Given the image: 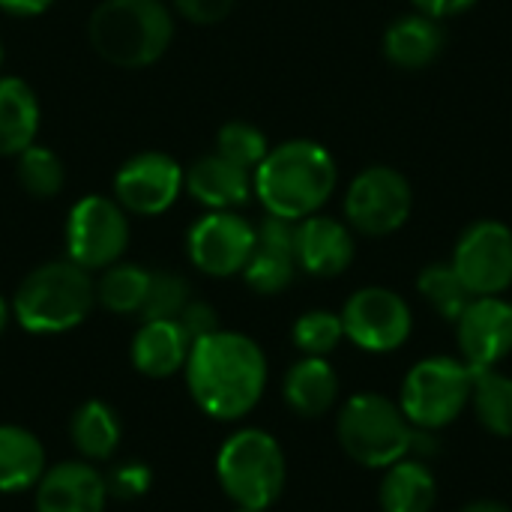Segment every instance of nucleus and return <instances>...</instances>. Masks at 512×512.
Returning <instances> with one entry per match:
<instances>
[{
	"mask_svg": "<svg viewBox=\"0 0 512 512\" xmlns=\"http://www.w3.org/2000/svg\"><path fill=\"white\" fill-rule=\"evenodd\" d=\"M192 402L213 420L249 417L267 390V357L261 345L234 330H216L192 342L183 366Z\"/></svg>",
	"mask_w": 512,
	"mask_h": 512,
	"instance_id": "f257e3e1",
	"label": "nucleus"
},
{
	"mask_svg": "<svg viewBox=\"0 0 512 512\" xmlns=\"http://www.w3.org/2000/svg\"><path fill=\"white\" fill-rule=\"evenodd\" d=\"M339 183V168L333 153L312 138H291L264 156L252 174L255 198L267 216L288 222H303L306 216L321 213L333 198Z\"/></svg>",
	"mask_w": 512,
	"mask_h": 512,
	"instance_id": "f03ea898",
	"label": "nucleus"
},
{
	"mask_svg": "<svg viewBox=\"0 0 512 512\" xmlns=\"http://www.w3.org/2000/svg\"><path fill=\"white\" fill-rule=\"evenodd\" d=\"M93 51L120 69L162 60L174 39V15L162 0H102L87 21Z\"/></svg>",
	"mask_w": 512,
	"mask_h": 512,
	"instance_id": "7ed1b4c3",
	"label": "nucleus"
},
{
	"mask_svg": "<svg viewBox=\"0 0 512 512\" xmlns=\"http://www.w3.org/2000/svg\"><path fill=\"white\" fill-rule=\"evenodd\" d=\"M96 282L75 261H48L24 276L12 297V318L33 336H57L87 321Z\"/></svg>",
	"mask_w": 512,
	"mask_h": 512,
	"instance_id": "20e7f679",
	"label": "nucleus"
},
{
	"mask_svg": "<svg viewBox=\"0 0 512 512\" xmlns=\"http://www.w3.org/2000/svg\"><path fill=\"white\" fill-rule=\"evenodd\" d=\"M414 426L402 414L399 402L363 390L342 402L336 414V441L342 453L369 471H384L408 456Z\"/></svg>",
	"mask_w": 512,
	"mask_h": 512,
	"instance_id": "39448f33",
	"label": "nucleus"
},
{
	"mask_svg": "<svg viewBox=\"0 0 512 512\" xmlns=\"http://www.w3.org/2000/svg\"><path fill=\"white\" fill-rule=\"evenodd\" d=\"M216 480L234 507L270 510L288 483L282 444L264 429H237L216 453Z\"/></svg>",
	"mask_w": 512,
	"mask_h": 512,
	"instance_id": "423d86ee",
	"label": "nucleus"
},
{
	"mask_svg": "<svg viewBox=\"0 0 512 512\" xmlns=\"http://www.w3.org/2000/svg\"><path fill=\"white\" fill-rule=\"evenodd\" d=\"M474 369L462 357L432 354L417 360L399 387V408L414 429L444 432L471 405Z\"/></svg>",
	"mask_w": 512,
	"mask_h": 512,
	"instance_id": "0eeeda50",
	"label": "nucleus"
},
{
	"mask_svg": "<svg viewBox=\"0 0 512 512\" xmlns=\"http://www.w3.org/2000/svg\"><path fill=\"white\" fill-rule=\"evenodd\" d=\"M414 213L411 180L390 165L363 168L345 192V222L363 237H390Z\"/></svg>",
	"mask_w": 512,
	"mask_h": 512,
	"instance_id": "6e6552de",
	"label": "nucleus"
},
{
	"mask_svg": "<svg viewBox=\"0 0 512 512\" xmlns=\"http://www.w3.org/2000/svg\"><path fill=\"white\" fill-rule=\"evenodd\" d=\"M129 216L105 195H84L66 216V258L87 273L117 264L129 246Z\"/></svg>",
	"mask_w": 512,
	"mask_h": 512,
	"instance_id": "1a4fd4ad",
	"label": "nucleus"
},
{
	"mask_svg": "<svg viewBox=\"0 0 512 512\" xmlns=\"http://www.w3.org/2000/svg\"><path fill=\"white\" fill-rule=\"evenodd\" d=\"M345 339L363 354H393L405 348L414 333V312L408 300L384 285L354 291L342 306Z\"/></svg>",
	"mask_w": 512,
	"mask_h": 512,
	"instance_id": "9d476101",
	"label": "nucleus"
},
{
	"mask_svg": "<svg viewBox=\"0 0 512 512\" xmlns=\"http://www.w3.org/2000/svg\"><path fill=\"white\" fill-rule=\"evenodd\" d=\"M471 297H504L512 288V228L498 219L468 225L450 258Z\"/></svg>",
	"mask_w": 512,
	"mask_h": 512,
	"instance_id": "9b49d317",
	"label": "nucleus"
},
{
	"mask_svg": "<svg viewBox=\"0 0 512 512\" xmlns=\"http://www.w3.org/2000/svg\"><path fill=\"white\" fill-rule=\"evenodd\" d=\"M255 225L237 210H207L186 234V252L195 270L213 279L240 276L255 252Z\"/></svg>",
	"mask_w": 512,
	"mask_h": 512,
	"instance_id": "f8f14e48",
	"label": "nucleus"
},
{
	"mask_svg": "<svg viewBox=\"0 0 512 512\" xmlns=\"http://www.w3.org/2000/svg\"><path fill=\"white\" fill-rule=\"evenodd\" d=\"M186 168L159 150H144L126 159L114 174V201L135 216H159L183 192Z\"/></svg>",
	"mask_w": 512,
	"mask_h": 512,
	"instance_id": "ddd939ff",
	"label": "nucleus"
},
{
	"mask_svg": "<svg viewBox=\"0 0 512 512\" xmlns=\"http://www.w3.org/2000/svg\"><path fill=\"white\" fill-rule=\"evenodd\" d=\"M459 357L471 369H498L512 354V300L474 297L456 321Z\"/></svg>",
	"mask_w": 512,
	"mask_h": 512,
	"instance_id": "4468645a",
	"label": "nucleus"
},
{
	"mask_svg": "<svg viewBox=\"0 0 512 512\" xmlns=\"http://www.w3.org/2000/svg\"><path fill=\"white\" fill-rule=\"evenodd\" d=\"M258 240H255V252L246 264V270L240 273L243 282L264 297L282 294L285 288H291L294 276H297V222L279 219V216H264V222L255 228Z\"/></svg>",
	"mask_w": 512,
	"mask_h": 512,
	"instance_id": "2eb2a0df",
	"label": "nucleus"
},
{
	"mask_svg": "<svg viewBox=\"0 0 512 512\" xmlns=\"http://www.w3.org/2000/svg\"><path fill=\"white\" fill-rule=\"evenodd\" d=\"M297 267L315 279H336L354 264V231L336 216H306L297 222Z\"/></svg>",
	"mask_w": 512,
	"mask_h": 512,
	"instance_id": "dca6fc26",
	"label": "nucleus"
},
{
	"mask_svg": "<svg viewBox=\"0 0 512 512\" xmlns=\"http://www.w3.org/2000/svg\"><path fill=\"white\" fill-rule=\"evenodd\" d=\"M33 492L36 512H105L108 504L105 474L90 462H60L45 468Z\"/></svg>",
	"mask_w": 512,
	"mask_h": 512,
	"instance_id": "f3484780",
	"label": "nucleus"
},
{
	"mask_svg": "<svg viewBox=\"0 0 512 512\" xmlns=\"http://www.w3.org/2000/svg\"><path fill=\"white\" fill-rule=\"evenodd\" d=\"M183 192L207 210H237L249 204L255 186L252 171L219 153H207L186 168Z\"/></svg>",
	"mask_w": 512,
	"mask_h": 512,
	"instance_id": "a211bd4d",
	"label": "nucleus"
},
{
	"mask_svg": "<svg viewBox=\"0 0 512 512\" xmlns=\"http://www.w3.org/2000/svg\"><path fill=\"white\" fill-rule=\"evenodd\" d=\"M447 33L438 18L423 12H408L384 30V57L390 66L405 72H420L432 66L444 51Z\"/></svg>",
	"mask_w": 512,
	"mask_h": 512,
	"instance_id": "6ab92c4d",
	"label": "nucleus"
},
{
	"mask_svg": "<svg viewBox=\"0 0 512 512\" xmlns=\"http://www.w3.org/2000/svg\"><path fill=\"white\" fill-rule=\"evenodd\" d=\"M282 399L300 420H318L339 402V375L327 357H300L285 372Z\"/></svg>",
	"mask_w": 512,
	"mask_h": 512,
	"instance_id": "aec40b11",
	"label": "nucleus"
},
{
	"mask_svg": "<svg viewBox=\"0 0 512 512\" xmlns=\"http://www.w3.org/2000/svg\"><path fill=\"white\" fill-rule=\"evenodd\" d=\"M192 339L177 321H144L132 339L129 357L144 378H171L183 372Z\"/></svg>",
	"mask_w": 512,
	"mask_h": 512,
	"instance_id": "412c9836",
	"label": "nucleus"
},
{
	"mask_svg": "<svg viewBox=\"0 0 512 512\" xmlns=\"http://www.w3.org/2000/svg\"><path fill=\"white\" fill-rule=\"evenodd\" d=\"M378 507L381 512H435L438 477L432 474L429 462L405 456L384 468L378 483Z\"/></svg>",
	"mask_w": 512,
	"mask_h": 512,
	"instance_id": "4be33fe9",
	"label": "nucleus"
},
{
	"mask_svg": "<svg viewBox=\"0 0 512 512\" xmlns=\"http://www.w3.org/2000/svg\"><path fill=\"white\" fill-rule=\"evenodd\" d=\"M39 99L24 78L0 75V156H18L36 144L39 132Z\"/></svg>",
	"mask_w": 512,
	"mask_h": 512,
	"instance_id": "5701e85b",
	"label": "nucleus"
},
{
	"mask_svg": "<svg viewBox=\"0 0 512 512\" xmlns=\"http://www.w3.org/2000/svg\"><path fill=\"white\" fill-rule=\"evenodd\" d=\"M45 474V447L24 426H0V495L36 489Z\"/></svg>",
	"mask_w": 512,
	"mask_h": 512,
	"instance_id": "b1692460",
	"label": "nucleus"
},
{
	"mask_svg": "<svg viewBox=\"0 0 512 512\" xmlns=\"http://www.w3.org/2000/svg\"><path fill=\"white\" fill-rule=\"evenodd\" d=\"M69 435L84 462H108L120 447V417L102 399H87L69 420Z\"/></svg>",
	"mask_w": 512,
	"mask_h": 512,
	"instance_id": "393cba45",
	"label": "nucleus"
},
{
	"mask_svg": "<svg viewBox=\"0 0 512 512\" xmlns=\"http://www.w3.org/2000/svg\"><path fill=\"white\" fill-rule=\"evenodd\" d=\"M474 420L495 438H512V378L501 369H474L471 405Z\"/></svg>",
	"mask_w": 512,
	"mask_h": 512,
	"instance_id": "a878e982",
	"label": "nucleus"
},
{
	"mask_svg": "<svg viewBox=\"0 0 512 512\" xmlns=\"http://www.w3.org/2000/svg\"><path fill=\"white\" fill-rule=\"evenodd\" d=\"M150 288V270L138 264H111L96 282V303L114 315H138Z\"/></svg>",
	"mask_w": 512,
	"mask_h": 512,
	"instance_id": "bb28decb",
	"label": "nucleus"
},
{
	"mask_svg": "<svg viewBox=\"0 0 512 512\" xmlns=\"http://www.w3.org/2000/svg\"><path fill=\"white\" fill-rule=\"evenodd\" d=\"M417 291L420 297L429 303V309L435 315H441L444 321L456 324L459 315L465 312V306L474 300L471 291L465 288V282L459 279V273L453 270L450 261H432L420 270L417 276Z\"/></svg>",
	"mask_w": 512,
	"mask_h": 512,
	"instance_id": "cd10ccee",
	"label": "nucleus"
},
{
	"mask_svg": "<svg viewBox=\"0 0 512 512\" xmlns=\"http://www.w3.org/2000/svg\"><path fill=\"white\" fill-rule=\"evenodd\" d=\"M15 177L30 198H57L66 186V168L60 156L45 144H30L15 156Z\"/></svg>",
	"mask_w": 512,
	"mask_h": 512,
	"instance_id": "c85d7f7f",
	"label": "nucleus"
},
{
	"mask_svg": "<svg viewBox=\"0 0 512 512\" xmlns=\"http://www.w3.org/2000/svg\"><path fill=\"white\" fill-rule=\"evenodd\" d=\"M345 339L342 315L330 309H309L291 327V342L303 357H330Z\"/></svg>",
	"mask_w": 512,
	"mask_h": 512,
	"instance_id": "c756f323",
	"label": "nucleus"
},
{
	"mask_svg": "<svg viewBox=\"0 0 512 512\" xmlns=\"http://www.w3.org/2000/svg\"><path fill=\"white\" fill-rule=\"evenodd\" d=\"M216 153L255 174V168L270 153V141H267V135L258 126H252L246 120H228L216 132Z\"/></svg>",
	"mask_w": 512,
	"mask_h": 512,
	"instance_id": "7c9ffc66",
	"label": "nucleus"
},
{
	"mask_svg": "<svg viewBox=\"0 0 512 512\" xmlns=\"http://www.w3.org/2000/svg\"><path fill=\"white\" fill-rule=\"evenodd\" d=\"M192 300L189 282L180 273H150V288L141 306V321H177L183 306Z\"/></svg>",
	"mask_w": 512,
	"mask_h": 512,
	"instance_id": "2f4dec72",
	"label": "nucleus"
},
{
	"mask_svg": "<svg viewBox=\"0 0 512 512\" xmlns=\"http://www.w3.org/2000/svg\"><path fill=\"white\" fill-rule=\"evenodd\" d=\"M105 486H108V498L117 501H138L150 492L153 486V471L144 462H120L111 468V474H105Z\"/></svg>",
	"mask_w": 512,
	"mask_h": 512,
	"instance_id": "473e14b6",
	"label": "nucleus"
},
{
	"mask_svg": "<svg viewBox=\"0 0 512 512\" xmlns=\"http://www.w3.org/2000/svg\"><path fill=\"white\" fill-rule=\"evenodd\" d=\"M177 324L186 330V336H189L192 342H198V339H204V336H210V333L219 330V315H216V309H213L210 303H204V300H189V303L183 306Z\"/></svg>",
	"mask_w": 512,
	"mask_h": 512,
	"instance_id": "72a5a7b5",
	"label": "nucleus"
},
{
	"mask_svg": "<svg viewBox=\"0 0 512 512\" xmlns=\"http://www.w3.org/2000/svg\"><path fill=\"white\" fill-rule=\"evenodd\" d=\"M174 9L186 21L210 27V24H219V21H225L231 15L234 0H174Z\"/></svg>",
	"mask_w": 512,
	"mask_h": 512,
	"instance_id": "f704fd0d",
	"label": "nucleus"
},
{
	"mask_svg": "<svg viewBox=\"0 0 512 512\" xmlns=\"http://www.w3.org/2000/svg\"><path fill=\"white\" fill-rule=\"evenodd\" d=\"M411 3H414V9H417V12H423V15H432V18L444 21V18H453V15L468 12L477 0H411Z\"/></svg>",
	"mask_w": 512,
	"mask_h": 512,
	"instance_id": "c9c22d12",
	"label": "nucleus"
},
{
	"mask_svg": "<svg viewBox=\"0 0 512 512\" xmlns=\"http://www.w3.org/2000/svg\"><path fill=\"white\" fill-rule=\"evenodd\" d=\"M441 432H429V429H414L411 432V447L408 456L420 459V462H432L435 456H441Z\"/></svg>",
	"mask_w": 512,
	"mask_h": 512,
	"instance_id": "e433bc0d",
	"label": "nucleus"
},
{
	"mask_svg": "<svg viewBox=\"0 0 512 512\" xmlns=\"http://www.w3.org/2000/svg\"><path fill=\"white\" fill-rule=\"evenodd\" d=\"M54 3L57 0H0V9L15 18H33V15H42L45 9H51Z\"/></svg>",
	"mask_w": 512,
	"mask_h": 512,
	"instance_id": "4c0bfd02",
	"label": "nucleus"
},
{
	"mask_svg": "<svg viewBox=\"0 0 512 512\" xmlns=\"http://www.w3.org/2000/svg\"><path fill=\"white\" fill-rule=\"evenodd\" d=\"M459 512H512L510 504L504 501H492V498H477L471 504H465Z\"/></svg>",
	"mask_w": 512,
	"mask_h": 512,
	"instance_id": "58836bf2",
	"label": "nucleus"
},
{
	"mask_svg": "<svg viewBox=\"0 0 512 512\" xmlns=\"http://www.w3.org/2000/svg\"><path fill=\"white\" fill-rule=\"evenodd\" d=\"M9 318H12V303L6 297H0V333L9 327Z\"/></svg>",
	"mask_w": 512,
	"mask_h": 512,
	"instance_id": "ea45409f",
	"label": "nucleus"
},
{
	"mask_svg": "<svg viewBox=\"0 0 512 512\" xmlns=\"http://www.w3.org/2000/svg\"><path fill=\"white\" fill-rule=\"evenodd\" d=\"M234 512H267V510H252V507H234Z\"/></svg>",
	"mask_w": 512,
	"mask_h": 512,
	"instance_id": "a19ab883",
	"label": "nucleus"
},
{
	"mask_svg": "<svg viewBox=\"0 0 512 512\" xmlns=\"http://www.w3.org/2000/svg\"><path fill=\"white\" fill-rule=\"evenodd\" d=\"M0 66H3V42H0Z\"/></svg>",
	"mask_w": 512,
	"mask_h": 512,
	"instance_id": "79ce46f5",
	"label": "nucleus"
}]
</instances>
